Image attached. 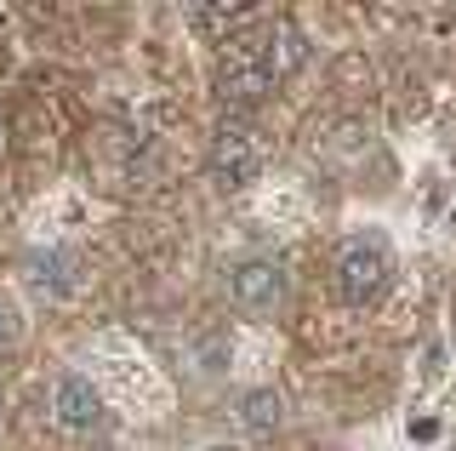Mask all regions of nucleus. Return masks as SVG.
Returning <instances> with one entry per match:
<instances>
[{"label":"nucleus","mask_w":456,"mask_h":451,"mask_svg":"<svg viewBox=\"0 0 456 451\" xmlns=\"http://www.w3.org/2000/svg\"><path fill=\"white\" fill-rule=\"evenodd\" d=\"M52 412L63 429H92L97 417H103V400H97V389L86 383V377H63L52 394Z\"/></svg>","instance_id":"20e7f679"},{"label":"nucleus","mask_w":456,"mask_h":451,"mask_svg":"<svg viewBox=\"0 0 456 451\" xmlns=\"http://www.w3.org/2000/svg\"><path fill=\"white\" fill-rule=\"evenodd\" d=\"M228 286H234V303H246V308H256V315H263V308H274L280 298H285V275L274 269V263H240L234 275H228Z\"/></svg>","instance_id":"7ed1b4c3"},{"label":"nucleus","mask_w":456,"mask_h":451,"mask_svg":"<svg viewBox=\"0 0 456 451\" xmlns=\"http://www.w3.org/2000/svg\"><path fill=\"white\" fill-rule=\"evenodd\" d=\"M240 412H246L251 429H274V422L285 417V406H280V394H274V389H251L246 400H240Z\"/></svg>","instance_id":"0eeeda50"},{"label":"nucleus","mask_w":456,"mask_h":451,"mask_svg":"<svg viewBox=\"0 0 456 451\" xmlns=\"http://www.w3.org/2000/svg\"><path fill=\"white\" fill-rule=\"evenodd\" d=\"M303 63H308V40H303V29L280 23L274 40H268V58H263V80H285V75H297Z\"/></svg>","instance_id":"39448f33"},{"label":"nucleus","mask_w":456,"mask_h":451,"mask_svg":"<svg viewBox=\"0 0 456 451\" xmlns=\"http://www.w3.org/2000/svg\"><path fill=\"white\" fill-rule=\"evenodd\" d=\"M28 286L35 291H46V298H63L69 291V280H63V258H57V251H40V258H28Z\"/></svg>","instance_id":"423d86ee"},{"label":"nucleus","mask_w":456,"mask_h":451,"mask_svg":"<svg viewBox=\"0 0 456 451\" xmlns=\"http://www.w3.org/2000/svg\"><path fill=\"white\" fill-rule=\"evenodd\" d=\"M337 280H342V298L348 303H370L382 286H388V258H382V246L348 241L342 258H337Z\"/></svg>","instance_id":"f257e3e1"},{"label":"nucleus","mask_w":456,"mask_h":451,"mask_svg":"<svg viewBox=\"0 0 456 451\" xmlns=\"http://www.w3.org/2000/svg\"><path fill=\"white\" fill-rule=\"evenodd\" d=\"M206 166H211V183L234 194V189H246V183L256 177V144H251L246 132H240V126H223V132L211 137Z\"/></svg>","instance_id":"f03ea898"},{"label":"nucleus","mask_w":456,"mask_h":451,"mask_svg":"<svg viewBox=\"0 0 456 451\" xmlns=\"http://www.w3.org/2000/svg\"><path fill=\"white\" fill-rule=\"evenodd\" d=\"M12 337H18V320H12V308L0 303V343H12Z\"/></svg>","instance_id":"6e6552de"},{"label":"nucleus","mask_w":456,"mask_h":451,"mask_svg":"<svg viewBox=\"0 0 456 451\" xmlns=\"http://www.w3.org/2000/svg\"><path fill=\"white\" fill-rule=\"evenodd\" d=\"M206 451H240V446L234 440H217V446H206Z\"/></svg>","instance_id":"1a4fd4ad"}]
</instances>
